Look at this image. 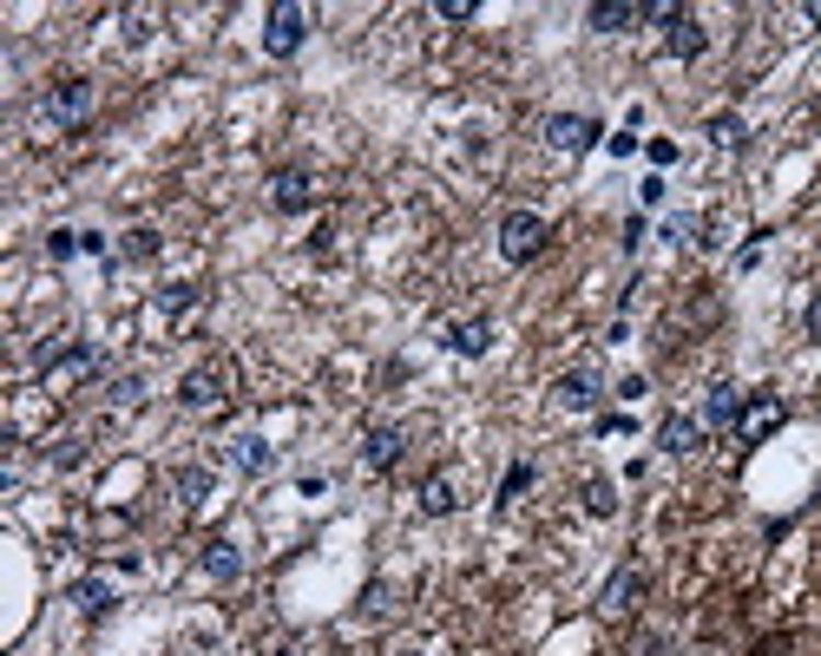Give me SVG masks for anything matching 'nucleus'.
Returning a JSON list of instances; mask_svg holds the SVG:
<instances>
[{
	"label": "nucleus",
	"mask_w": 821,
	"mask_h": 656,
	"mask_svg": "<svg viewBox=\"0 0 821 656\" xmlns=\"http://www.w3.org/2000/svg\"><path fill=\"white\" fill-rule=\"evenodd\" d=\"M99 368H105V355H99L92 342H46V348H39V375H46V388L85 381V375H99Z\"/></svg>",
	"instance_id": "obj_1"
},
{
	"label": "nucleus",
	"mask_w": 821,
	"mask_h": 656,
	"mask_svg": "<svg viewBox=\"0 0 821 656\" xmlns=\"http://www.w3.org/2000/svg\"><path fill=\"white\" fill-rule=\"evenodd\" d=\"M303 39H309V7L276 0V7L263 13V53H270V59H296Z\"/></svg>",
	"instance_id": "obj_2"
},
{
	"label": "nucleus",
	"mask_w": 821,
	"mask_h": 656,
	"mask_svg": "<svg viewBox=\"0 0 821 656\" xmlns=\"http://www.w3.org/2000/svg\"><path fill=\"white\" fill-rule=\"evenodd\" d=\"M92 99H99V92H92V79L66 72V79H53V92H46V105H39V112H46V125H53V131H72V125H85V118H92Z\"/></svg>",
	"instance_id": "obj_3"
},
{
	"label": "nucleus",
	"mask_w": 821,
	"mask_h": 656,
	"mask_svg": "<svg viewBox=\"0 0 821 656\" xmlns=\"http://www.w3.org/2000/svg\"><path fill=\"white\" fill-rule=\"evenodd\" d=\"M783 421H789V401H783V394H769V388H756V394H743V414H737V427H730V434H737L743 447H763Z\"/></svg>",
	"instance_id": "obj_4"
},
{
	"label": "nucleus",
	"mask_w": 821,
	"mask_h": 656,
	"mask_svg": "<svg viewBox=\"0 0 821 656\" xmlns=\"http://www.w3.org/2000/svg\"><path fill=\"white\" fill-rule=\"evenodd\" d=\"M546 237H552V230H546L539 210H506V217H500V256H506V263H533V256L546 250Z\"/></svg>",
	"instance_id": "obj_5"
},
{
	"label": "nucleus",
	"mask_w": 821,
	"mask_h": 656,
	"mask_svg": "<svg viewBox=\"0 0 821 656\" xmlns=\"http://www.w3.org/2000/svg\"><path fill=\"white\" fill-rule=\"evenodd\" d=\"M230 401V368L224 361H197L184 381H178V407H191V414H210V407H224Z\"/></svg>",
	"instance_id": "obj_6"
},
{
	"label": "nucleus",
	"mask_w": 821,
	"mask_h": 656,
	"mask_svg": "<svg viewBox=\"0 0 821 656\" xmlns=\"http://www.w3.org/2000/svg\"><path fill=\"white\" fill-rule=\"evenodd\" d=\"M270 204H276L283 217H303V210H316V177H309L303 164H283V171L270 177Z\"/></svg>",
	"instance_id": "obj_7"
},
{
	"label": "nucleus",
	"mask_w": 821,
	"mask_h": 656,
	"mask_svg": "<svg viewBox=\"0 0 821 656\" xmlns=\"http://www.w3.org/2000/svg\"><path fill=\"white\" fill-rule=\"evenodd\" d=\"M598 131H605V125L585 118V112H552V118H546V145H552V151H592Z\"/></svg>",
	"instance_id": "obj_8"
},
{
	"label": "nucleus",
	"mask_w": 821,
	"mask_h": 656,
	"mask_svg": "<svg viewBox=\"0 0 821 656\" xmlns=\"http://www.w3.org/2000/svg\"><path fill=\"white\" fill-rule=\"evenodd\" d=\"M664 46H671V59H697V53L710 46V33H704V20H697V13L664 7Z\"/></svg>",
	"instance_id": "obj_9"
},
{
	"label": "nucleus",
	"mask_w": 821,
	"mask_h": 656,
	"mask_svg": "<svg viewBox=\"0 0 821 656\" xmlns=\"http://www.w3.org/2000/svg\"><path fill=\"white\" fill-rule=\"evenodd\" d=\"M585 20H592L598 33H625V26H638V20H664V7H638V0H598V7H585Z\"/></svg>",
	"instance_id": "obj_10"
},
{
	"label": "nucleus",
	"mask_w": 821,
	"mask_h": 656,
	"mask_svg": "<svg viewBox=\"0 0 821 656\" xmlns=\"http://www.w3.org/2000/svg\"><path fill=\"white\" fill-rule=\"evenodd\" d=\"M658 447H664L671 460L697 453V447H704V421H697V414H664V421H658Z\"/></svg>",
	"instance_id": "obj_11"
},
{
	"label": "nucleus",
	"mask_w": 821,
	"mask_h": 656,
	"mask_svg": "<svg viewBox=\"0 0 821 656\" xmlns=\"http://www.w3.org/2000/svg\"><path fill=\"white\" fill-rule=\"evenodd\" d=\"M401 453H408V434H401V427H368V434H362V460H368L375 473H395Z\"/></svg>",
	"instance_id": "obj_12"
},
{
	"label": "nucleus",
	"mask_w": 821,
	"mask_h": 656,
	"mask_svg": "<svg viewBox=\"0 0 821 656\" xmlns=\"http://www.w3.org/2000/svg\"><path fill=\"white\" fill-rule=\"evenodd\" d=\"M224 460H230L237 473H250V480H263V473L276 467V447H270V440H256V434H237V440L224 447Z\"/></svg>",
	"instance_id": "obj_13"
},
{
	"label": "nucleus",
	"mask_w": 821,
	"mask_h": 656,
	"mask_svg": "<svg viewBox=\"0 0 821 656\" xmlns=\"http://www.w3.org/2000/svg\"><path fill=\"white\" fill-rule=\"evenodd\" d=\"M598 388H605V381H598V368H579V375H559V388H552V394H559V407L585 414V407H598Z\"/></svg>",
	"instance_id": "obj_14"
},
{
	"label": "nucleus",
	"mask_w": 821,
	"mask_h": 656,
	"mask_svg": "<svg viewBox=\"0 0 821 656\" xmlns=\"http://www.w3.org/2000/svg\"><path fill=\"white\" fill-rule=\"evenodd\" d=\"M737 414H743V388H737V381H717L710 401H704V427H737Z\"/></svg>",
	"instance_id": "obj_15"
},
{
	"label": "nucleus",
	"mask_w": 821,
	"mask_h": 656,
	"mask_svg": "<svg viewBox=\"0 0 821 656\" xmlns=\"http://www.w3.org/2000/svg\"><path fill=\"white\" fill-rule=\"evenodd\" d=\"M204 578L237 585V578H243V552H237L230 539H210V545H204Z\"/></svg>",
	"instance_id": "obj_16"
},
{
	"label": "nucleus",
	"mask_w": 821,
	"mask_h": 656,
	"mask_svg": "<svg viewBox=\"0 0 821 656\" xmlns=\"http://www.w3.org/2000/svg\"><path fill=\"white\" fill-rule=\"evenodd\" d=\"M447 348H454V355H487V348H493V322H487V315L454 322V329H447Z\"/></svg>",
	"instance_id": "obj_17"
},
{
	"label": "nucleus",
	"mask_w": 821,
	"mask_h": 656,
	"mask_svg": "<svg viewBox=\"0 0 821 656\" xmlns=\"http://www.w3.org/2000/svg\"><path fill=\"white\" fill-rule=\"evenodd\" d=\"M638 591H645V572H638V565H625V572H612V585H605V598H598V605H605V611H631V605H638Z\"/></svg>",
	"instance_id": "obj_18"
},
{
	"label": "nucleus",
	"mask_w": 821,
	"mask_h": 656,
	"mask_svg": "<svg viewBox=\"0 0 821 656\" xmlns=\"http://www.w3.org/2000/svg\"><path fill=\"white\" fill-rule=\"evenodd\" d=\"M454 506H460V499H454V480H447V473H434V480L421 486V513H427V519H447Z\"/></svg>",
	"instance_id": "obj_19"
},
{
	"label": "nucleus",
	"mask_w": 821,
	"mask_h": 656,
	"mask_svg": "<svg viewBox=\"0 0 821 656\" xmlns=\"http://www.w3.org/2000/svg\"><path fill=\"white\" fill-rule=\"evenodd\" d=\"M579 499H585V513H592V519H612V513H618V486H612L605 473H592Z\"/></svg>",
	"instance_id": "obj_20"
},
{
	"label": "nucleus",
	"mask_w": 821,
	"mask_h": 656,
	"mask_svg": "<svg viewBox=\"0 0 821 656\" xmlns=\"http://www.w3.org/2000/svg\"><path fill=\"white\" fill-rule=\"evenodd\" d=\"M66 598H72V605H79L85 618H105V611H112V585H99V578H79V585H72Z\"/></svg>",
	"instance_id": "obj_21"
},
{
	"label": "nucleus",
	"mask_w": 821,
	"mask_h": 656,
	"mask_svg": "<svg viewBox=\"0 0 821 656\" xmlns=\"http://www.w3.org/2000/svg\"><path fill=\"white\" fill-rule=\"evenodd\" d=\"M171 486H178V499H184V506H204V499H210V473H204V467H178V473H171Z\"/></svg>",
	"instance_id": "obj_22"
},
{
	"label": "nucleus",
	"mask_w": 821,
	"mask_h": 656,
	"mask_svg": "<svg viewBox=\"0 0 821 656\" xmlns=\"http://www.w3.org/2000/svg\"><path fill=\"white\" fill-rule=\"evenodd\" d=\"M118 256H125V263H151V256H158V230H125Z\"/></svg>",
	"instance_id": "obj_23"
},
{
	"label": "nucleus",
	"mask_w": 821,
	"mask_h": 656,
	"mask_svg": "<svg viewBox=\"0 0 821 656\" xmlns=\"http://www.w3.org/2000/svg\"><path fill=\"white\" fill-rule=\"evenodd\" d=\"M105 401H112V407H138V401H145V375H118V381L105 388Z\"/></svg>",
	"instance_id": "obj_24"
},
{
	"label": "nucleus",
	"mask_w": 821,
	"mask_h": 656,
	"mask_svg": "<svg viewBox=\"0 0 821 656\" xmlns=\"http://www.w3.org/2000/svg\"><path fill=\"white\" fill-rule=\"evenodd\" d=\"M79 460H85V440H79V434H66V440H53V447H46V467H59V473H66V467H79Z\"/></svg>",
	"instance_id": "obj_25"
},
{
	"label": "nucleus",
	"mask_w": 821,
	"mask_h": 656,
	"mask_svg": "<svg viewBox=\"0 0 821 656\" xmlns=\"http://www.w3.org/2000/svg\"><path fill=\"white\" fill-rule=\"evenodd\" d=\"M526 486H533V460H513V467H506V480H500V506H513Z\"/></svg>",
	"instance_id": "obj_26"
},
{
	"label": "nucleus",
	"mask_w": 821,
	"mask_h": 656,
	"mask_svg": "<svg viewBox=\"0 0 821 656\" xmlns=\"http://www.w3.org/2000/svg\"><path fill=\"white\" fill-rule=\"evenodd\" d=\"M710 138H717V145H743V138H750V125H743L737 112H717V118H710Z\"/></svg>",
	"instance_id": "obj_27"
},
{
	"label": "nucleus",
	"mask_w": 821,
	"mask_h": 656,
	"mask_svg": "<svg viewBox=\"0 0 821 656\" xmlns=\"http://www.w3.org/2000/svg\"><path fill=\"white\" fill-rule=\"evenodd\" d=\"M46 250H53V263H72V256L85 250V230H53V237H46Z\"/></svg>",
	"instance_id": "obj_28"
},
{
	"label": "nucleus",
	"mask_w": 821,
	"mask_h": 656,
	"mask_svg": "<svg viewBox=\"0 0 821 656\" xmlns=\"http://www.w3.org/2000/svg\"><path fill=\"white\" fill-rule=\"evenodd\" d=\"M191 302H197V289H191V283H171V289H158V309H164V315H184Z\"/></svg>",
	"instance_id": "obj_29"
},
{
	"label": "nucleus",
	"mask_w": 821,
	"mask_h": 656,
	"mask_svg": "<svg viewBox=\"0 0 821 656\" xmlns=\"http://www.w3.org/2000/svg\"><path fill=\"white\" fill-rule=\"evenodd\" d=\"M474 13H480L474 0H441V20H474Z\"/></svg>",
	"instance_id": "obj_30"
},
{
	"label": "nucleus",
	"mask_w": 821,
	"mask_h": 656,
	"mask_svg": "<svg viewBox=\"0 0 821 656\" xmlns=\"http://www.w3.org/2000/svg\"><path fill=\"white\" fill-rule=\"evenodd\" d=\"M809 335H816V342H821V296H816V302H809Z\"/></svg>",
	"instance_id": "obj_31"
},
{
	"label": "nucleus",
	"mask_w": 821,
	"mask_h": 656,
	"mask_svg": "<svg viewBox=\"0 0 821 656\" xmlns=\"http://www.w3.org/2000/svg\"><path fill=\"white\" fill-rule=\"evenodd\" d=\"M809 20H821V0H809Z\"/></svg>",
	"instance_id": "obj_32"
},
{
	"label": "nucleus",
	"mask_w": 821,
	"mask_h": 656,
	"mask_svg": "<svg viewBox=\"0 0 821 656\" xmlns=\"http://www.w3.org/2000/svg\"><path fill=\"white\" fill-rule=\"evenodd\" d=\"M408 656H421V651H408Z\"/></svg>",
	"instance_id": "obj_33"
}]
</instances>
